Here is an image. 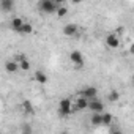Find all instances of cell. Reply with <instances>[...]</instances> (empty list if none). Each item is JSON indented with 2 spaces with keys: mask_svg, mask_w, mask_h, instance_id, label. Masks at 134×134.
I'll list each match as a JSON object with an SVG mask.
<instances>
[{
  "mask_svg": "<svg viewBox=\"0 0 134 134\" xmlns=\"http://www.w3.org/2000/svg\"><path fill=\"white\" fill-rule=\"evenodd\" d=\"M55 14H57L58 18H65L66 14H68V8H66V7H65V5L62 3V5H60V7L57 8V11H55Z\"/></svg>",
  "mask_w": 134,
  "mask_h": 134,
  "instance_id": "cell-19",
  "label": "cell"
},
{
  "mask_svg": "<svg viewBox=\"0 0 134 134\" xmlns=\"http://www.w3.org/2000/svg\"><path fill=\"white\" fill-rule=\"evenodd\" d=\"M87 106H88V99H85L82 96H77L76 99H73V109H74V112L76 110H85Z\"/></svg>",
  "mask_w": 134,
  "mask_h": 134,
  "instance_id": "cell-9",
  "label": "cell"
},
{
  "mask_svg": "<svg viewBox=\"0 0 134 134\" xmlns=\"http://www.w3.org/2000/svg\"><path fill=\"white\" fill-rule=\"evenodd\" d=\"M90 123L92 126H101V114H92Z\"/></svg>",
  "mask_w": 134,
  "mask_h": 134,
  "instance_id": "cell-17",
  "label": "cell"
},
{
  "mask_svg": "<svg viewBox=\"0 0 134 134\" xmlns=\"http://www.w3.org/2000/svg\"><path fill=\"white\" fill-rule=\"evenodd\" d=\"M24 19L22 18H13L11 19V22H10V27L14 30V32H18V33H21V30H22V25H24Z\"/></svg>",
  "mask_w": 134,
  "mask_h": 134,
  "instance_id": "cell-10",
  "label": "cell"
},
{
  "mask_svg": "<svg viewBox=\"0 0 134 134\" xmlns=\"http://www.w3.org/2000/svg\"><path fill=\"white\" fill-rule=\"evenodd\" d=\"M33 79H35L38 84H41V85L47 84V81H49V77L46 76V73H44V71H41V70H38V71H35V73H33Z\"/></svg>",
  "mask_w": 134,
  "mask_h": 134,
  "instance_id": "cell-12",
  "label": "cell"
},
{
  "mask_svg": "<svg viewBox=\"0 0 134 134\" xmlns=\"http://www.w3.org/2000/svg\"><path fill=\"white\" fill-rule=\"evenodd\" d=\"M14 8V0H0V10L3 13H10Z\"/></svg>",
  "mask_w": 134,
  "mask_h": 134,
  "instance_id": "cell-13",
  "label": "cell"
},
{
  "mask_svg": "<svg viewBox=\"0 0 134 134\" xmlns=\"http://www.w3.org/2000/svg\"><path fill=\"white\" fill-rule=\"evenodd\" d=\"M112 121H114V117L110 114H104V112L101 114V126H110Z\"/></svg>",
  "mask_w": 134,
  "mask_h": 134,
  "instance_id": "cell-15",
  "label": "cell"
},
{
  "mask_svg": "<svg viewBox=\"0 0 134 134\" xmlns=\"http://www.w3.org/2000/svg\"><path fill=\"white\" fill-rule=\"evenodd\" d=\"M73 112H74V109H73V99L71 98H63L58 103V114L62 117H68Z\"/></svg>",
  "mask_w": 134,
  "mask_h": 134,
  "instance_id": "cell-2",
  "label": "cell"
},
{
  "mask_svg": "<svg viewBox=\"0 0 134 134\" xmlns=\"http://www.w3.org/2000/svg\"><path fill=\"white\" fill-rule=\"evenodd\" d=\"M87 109H88L92 114H103V112H104V103H103L101 99H98V98L90 99Z\"/></svg>",
  "mask_w": 134,
  "mask_h": 134,
  "instance_id": "cell-3",
  "label": "cell"
},
{
  "mask_svg": "<svg viewBox=\"0 0 134 134\" xmlns=\"http://www.w3.org/2000/svg\"><path fill=\"white\" fill-rule=\"evenodd\" d=\"M18 70H19V66H18V63H16L14 60H8V62L5 63V71H7V73L14 74V73H18Z\"/></svg>",
  "mask_w": 134,
  "mask_h": 134,
  "instance_id": "cell-14",
  "label": "cell"
},
{
  "mask_svg": "<svg viewBox=\"0 0 134 134\" xmlns=\"http://www.w3.org/2000/svg\"><path fill=\"white\" fill-rule=\"evenodd\" d=\"M107 99H109V103H117V101L120 99V93H118L117 90H112V92L107 95Z\"/></svg>",
  "mask_w": 134,
  "mask_h": 134,
  "instance_id": "cell-18",
  "label": "cell"
},
{
  "mask_svg": "<svg viewBox=\"0 0 134 134\" xmlns=\"http://www.w3.org/2000/svg\"><path fill=\"white\" fill-rule=\"evenodd\" d=\"M21 109H22V112L27 114V115H33V114H35V107H33V104L30 103V99H24V101L21 103Z\"/></svg>",
  "mask_w": 134,
  "mask_h": 134,
  "instance_id": "cell-11",
  "label": "cell"
},
{
  "mask_svg": "<svg viewBox=\"0 0 134 134\" xmlns=\"http://www.w3.org/2000/svg\"><path fill=\"white\" fill-rule=\"evenodd\" d=\"M112 134H123V132H121V131H114Z\"/></svg>",
  "mask_w": 134,
  "mask_h": 134,
  "instance_id": "cell-21",
  "label": "cell"
},
{
  "mask_svg": "<svg viewBox=\"0 0 134 134\" xmlns=\"http://www.w3.org/2000/svg\"><path fill=\"white\" fill-rule=\"evenodd\" d=\"M0 134H2V132H0Z\"/></svg>",
  "mask_w": 134,
  "mask_h": 134,
  "instance_id": "cell-23",
  "label": "cell"
},
{
  "mask_svg": "<svg viewBox=\"0 0 134 134\" xmlns=\"http://www.w3.org/2000/svg\"><path fill=\"white\" fill-rule=\"evenodd\" d=\"M32 33H33V25L30 22H24L22 30H21V35H32Z\"/></svg>",
  "mask_w": 134,
  "mask_h": 134,
  "instance_id": "cell-16",
  "label": "cell"
},
{
  "mask_svg": "<svg viewBox=\"0 0 134 134\" xmlns=\"http://www.w3.org/2000/svg\"><path fill=\"white\" fill-rule=\"evenodd\" d=\"M79 33V25L77 24H66L63 27V35L68 38H74Z\"/></svg>",
  "mask_w": 134,
  "mask_h": 134,
  "instance_id": "cell-8",
  "label": "cell"
},
{
  "mask_svg": "<svg viewBox=\"0 0 134 134\" xmlns=\"http://www.w3.org/2000/svg\"><path fill=\"white\" fill-rule=\"evenodd\" d=\"M63 2H54V0H40L38 2V10L43 14H55L57 8Z\"/></svg>",
  "mask_w": 134,
  "mask_h": 134,
  "instance_id": "cell-1",
  "label": "cell"
},
{
  "mask_svg": "<svg viewBox=\"0 0 134 134\" xmlns=\"http://www.w3.org/2000/svg\"><path fill=\"white\" fill-rule=\"evenodd\" d=\"M60 134H70V132H68V131H63V132H60Z\"/></svg>",
  "mask_w": 134,
  "mask_h": 134,
  "instance_id": "cell-22",
  "label": "cell"
},
{
  "mask_svg": "<svg viewBox=\"0 0 134 134\" xmlns=\"http://www.w3.org/2000/svg\"><path fill=\"white\" fill-rule=\"evenodd\" d=\"M79 96H82V98H85V99H95L96 96H98V88L96 87H93V85H88V87H84L82 90H81V95Z\"/></svg>",
  "mask_w": 134,
  "mask_h": 134,
  "instance_id": "cell-4",
  "label": "cell"
},
{
  "mask_svg": "<svg viewBox=\"0 0 134 134\" xmlns=\"http://www.w3.org/2000/svg\"><path fill=\"white\" fill-rule=\"evenodd\" d=\"M106 46L109 49H118L120 47V36L117 33H109L106 36Z\"/></svg>",
  "mask_w": 134,
  "mask_h": 134,
  "instance_id": "cell-5",
  "label": "cell"
},
{
  "mask_svg": "<svg viewBox=\"0 0 134 134\" xmlns=\"http://www.w3.org/2000/svg\"><path fill=\"white\" fill-rule=\"evenodd\" d=\"M21 134H33V129L30 125H22L21 126Z\"/></svg>",
  "mask_w": 134,
  "mask_h": 134,
  "instance_id": "cell-20",
  "label": "cell"
},
{
  "mask_svg": "<svg viewBox=\"0 0 134 134\" xmlns=\"http://www.w3.org/2000/svg\"><path fill=\"white\" fill-rule=\"evenodd\" d=\"M14 62L18 63L19 70H22V71H29V70H30V62H29V58H27L24 54H19V55H16Z\"/></svg>",
  "mask_w": 134,
  "mask_h": 134,
  "instance_id": "cell-7",
  "label": "cell"
},
{
  "mask_svg": "<svg viewBox=\"0 0 134 134\" xmlns=\"http://www.w3.org/2000/svg\"><path fill=\"white\" fill-rule=\"evenodd\" d=\"M70 60H71V63L76 66V68H82L84 66V55L79 51H73L70 54Z\"/></svg>",
  "mask_w": 134,
  "mask_h": 134,
  "instance_id": "cell-6",
  "label": "cell"
}]
</instances>
